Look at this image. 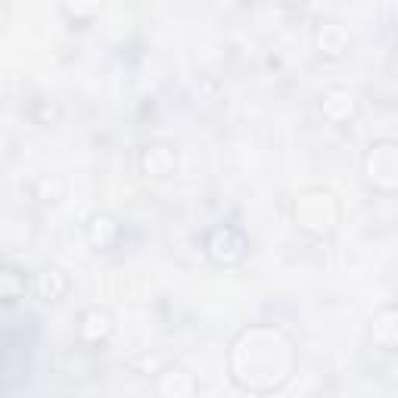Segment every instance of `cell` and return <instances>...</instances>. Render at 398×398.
<instances>
[{"label": "cell", "instance_id": "1", "mask_svg": "<svg viewBox=\"0 0 398 398\" xmlns=\"http://www.w3.org/2000/svg\"><path fill=\"white\" fill-rule=\"evenodd\" d=\"M395 171H398V162H395V146L392 144H377L371 153V181L383 190H392L395 187Z\"/></svg>", "mask_w": 398, "mask_h": 398}, {"label": "cell", "instance_id": "2", "mask_svg": "<svg viewBox=\"0 0 398 398\" xmlns=\"http://www.w3.org/2000/svg\"><path fill=\"white\" fill-rule=\"evenodd\" d=\"M389 320H392V311H383V330H392V324H389ZM379 342H383L386 349L392 346V340H389V336H386V340H383V336H379Z\"/></svg>", "mask_w": 398, "mask_h": 398}]
</instances>
